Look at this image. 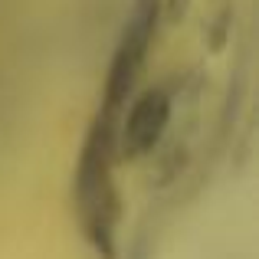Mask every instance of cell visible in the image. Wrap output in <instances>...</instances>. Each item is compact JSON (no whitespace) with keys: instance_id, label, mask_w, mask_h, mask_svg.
<instances>
[{"instance_id":"1","label":"cell","mask_w":259,"mask_h":259,"mask_svg":"<svg viewBox=\"0 0 259 259\" xmlns=\"http://www.w3.org/2000/svg\"><path fill=\"white\" fill-rule=\"evenodd\" d=\"M115 164H118V115L99 108L79 148L72 197L85 243L102 259H115L118 253L121 197L115 187Z\"/></svg>"},{"instance_id":"2","label":"cell","mask_w":259,"mask_h":259,"mask_svg":"<svg viewBox=\"0 0 259 259\" xmlns=\"http://www.w3.org/2000/svg\"><path fill=\"white\" fill-rule=\"evenodd\" d=\"M158 23H161V0H132V10H128V20L121 26V36L115 43L112 63L105 72L99 108L121 115V108L135 95L138 79L145 72L148 53H151L154 36H158Z\"/></svg>"},{"instance_id":"3","label":"cell","mask_w":259,"mask_h":259,"mask_svg":"<svg viewBox=\"0 0 259 259\" xmlns=\"http://www.w3.org/2000/svg\"><path fill=\"white\" fill-rule=\"evenodd\" d=\"M174 115V95L164 85H148L128 99L118 115V161L148 158L161 145Z\"/></svg>"}]
</instances>
